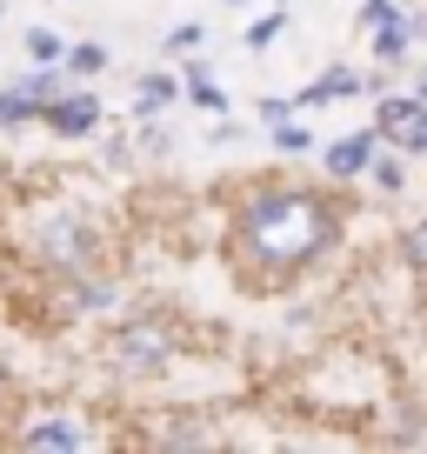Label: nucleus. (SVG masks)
<instances>
[{"label":"nucleus","mask_w":427,"mask_h":454,"mask_svg":"<svg viewBox=\"0 0 427 454\" xmlns=\"http://www.w3.org/2000/svg\"><path fill=\"white\" fill-rule=\"evenodd\" d=\"M167 47H174V54H187V47H200V27H194V20H187V27H174V34H167Z\"/></svg>","instance_id":"nucleus-14"},{"label":"nucleus","mask_w":427,"mask_h":454,"mask_svg":"<svg viewBox=\"0 0 427 454\" xmlns=\"http://www.w3.org/2000/svg\"><path fill=\"white\" fill-rule=\"evenodd\" d=\"M167 100H174V81H160V74H147V81H141V94H134V107H141V114H160V107H167Z\"/></svg>","instance_id":"nucleus-10"},{"label":"nucleus","mask_w":427,"mask_h":454,"mask_svg":"<svg viewBox=\"0 0 427 454\" xmlns=\"http://www.w3.org/2000/svg\"><path fill=\"white\" fill-rule=\"evenodd\" d=\"M27 47H34V60H60V34H27Z\"/></svg>","instance_id":"nucleus-13"},{"label":"nucleus","mask_w":427,"mask_h":454,"mask_svg":"<svg viewBox=\"0 0 427 454\" xmlns=\"http://www.w3.org/2000/svg\"><path fill=\"white\" fill-rule=\"evenodd\" d=\"M34 107H41V100H34L27 87H20V94H0V121H27Z\"/></svg>","instance_id":"nucleus-12"},{"label":"nucleus","mask_w":427,"mask_h":454,"mask_svg":"<svg viewBox=\"0 0 427 454\" xmlns=\"http://www.w3.org/2000/svg\"><path fill=\"white\" fill-rule=\"evenodd\" d=\"M274 34H281V14H268V20H260V27H254V34H247V47H268V41H274Z\"/></svg>","instance_id":"nucleus-15"},{"label":"nucleus","mask_w":427,"mask_h":454,"mask_svg":"<svg viewBox=\"0 0 427 454\" xmlns=\"http://www.w3.org/2000/svg\"><path fill=\"white\" fill-rule=\"evenodd\" d=\"M381 134L394 147H427V100H387L381 107Z\"/></svg>","instance_id":"nucleus-3"},{"label":"nucleus","mask_w":427,"mask_h":454,"mask_svg":"<svg viewBox=\"0 0 427 454\" xmlns=\"http://www.w3.org/2000/svg\"><path fill=\"white\" fill-rule=\"evenodd\" d=\"M368 160H374V134H347V141H334V147H328V168L341 174V181H354Z\"/></svg>","instance_id":"nucleus-7"},{"label":"nucleus","mask_w":427,"mask_h":454,"mask_svg":"<svg viewBox=\"0 0 427 454\" xmlns=\"http://www.w3.org/2000/svg\"><path fill=\"white\" fill-rule=\"evenodd\" d=\"M400 254H408L414 268H427V221H414L408 234H400Z\"/></svg>","instance_id":"nucleus-11"},{"label":"nucleus","mask_w":427,"mask_h":454,"mask_svg":"<svg viewBox=\"0 0 427 454\" xmlns=\"http://www.w3.org/2000/svg\"><path fill=\"white\" fill-rule=\"evenodd\" d=\"M20 448H87V434L74 421H41V427L20 434Z\"/></svg>","instance_id":"nucleus-8"},{"label":"nucleus","mask_w":427,"mask_h":454,"mask_svg":"<svg viewBox=\"0 0 427 454\" xmlns=\"http://www.w3.org/2000/svg\"><path fill=\"white\" fill-rule=\"evenodd\" d=\"M120 361H128V368H160V361H167V334H160V327H128V334H120Z\"/></svg>","instance_id":"nucleus-5"},{"label":"nucleus","mask_w":427,"mask_h":454,"mask_svg":"<svg viewBox=\"0 0 427 454\" xmlns=\"http://www.w3.org/2000/svg\"><path fill=\"white\" fill-rule=\"evenodd\" d=\"M368 27H374V54H381V60H400V54H408V14H394V7H387V0H374V7H368Z\"/></svg>","instance_id":"nucleus-4"},{"label":"nucleus","mask_w":427,"mask_h":454,"mask_svg":"<svg viewBox=\"0 0 427 454\" xmlns=\"http://www.w3.org/2000/svg\"><path fill=\"white\" fill-rule=\"evenodd\" d=\"M354 87H361L354 74H341V67H334V74H321V81H314L300 100H341V94H354Z\"/></svg>","instance_id":"nucleus-9"},{"label":"nucleus","mask_w":427,"mask_h":454,"mask_svg":"<svg viewBox=\"0 0 427 454\" xmlns=\"http://www.w3.org/2000/svg\"><path fill=\"white\" fill-rule=\"evenodd\" d=\"M47 121H54L60 134H87L100 121V107H94V94H67V100H54L47 107Z\"/></svg>","instance_id":"nucleus-6"},{"label":"nucleus","mask_w":427,"mask_h":454,"mask_svg":"<svg viewBox=\"0 0 427 454\" xmlns=\"http://www.w3.org/2000/svg\"><path fill=\"white\" fill-rule=\"evenodd\" d=\"M281 147H287V154H300V147H314V141H307V128H287V121H281Z\"/></svg>","instance_id":"nucleus-16"},{"label":"nucleus","mask_w":427,"mask_h":454,"mask_svg":"<svg viewBox=\"0 0 427 454\" xmlns=\"http://www.w3.org/2000/svg\"><path fill=\"white\" fill-rule=\"evenodd\" d=\"M0 401H7V374H0Z\"/></svg>","instance_id":"nucleus-17"},{"label":"nucleus","mask_w":427,"mask_h":454,"mask_svg":"<svg viewBox=\"0 0 427 454\" xmlns=\"http://www.w3.org/2000/svg\"><path fill=\"white\" fill-rule=\"evenodd\" d=\"M34 247H41L47 268H87V261H94V234L81 227V214H60V221H47L41 234H34Z\"/></svg>","instance_id":"nucleus-2"},{"label":"nucleus","mask_w":427,"mask_h":454,"mask_svg":"<svg viewBox=\"0 0 427 454\" xmlns=\"http://www.w3.org/2000/svg\"><path fill=\"white\" fill-rule=\"evenodd\" d=\"M328 241H334V214L314 194H281V187H268V194H254L241 207V221H234V254H247L254 268H274V274L307 268Z\"/></svg>","instance_id":"nucleus-1"}]
</instances>
